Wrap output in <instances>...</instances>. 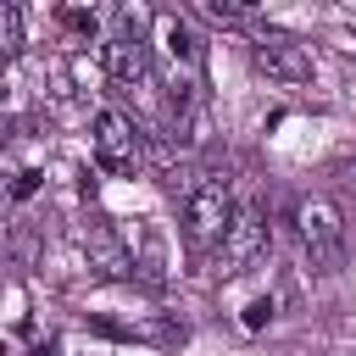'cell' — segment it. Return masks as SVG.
Instances as JSON below:
<instances>
[{"mask_svg": "<svg viewBox=\"0 0 356 356\" xmlns=\"http://www.w3.org/2000/svg\"><path fill=\"white\" fill-rule=\"evenodd\" d=\"M295 228H300V245H306L317 273H339L345 267V222H339L334 200H323V195L300 200L295 206Z\"/></svg>", "mask_w": 356, "mask_h": 356, "instance_id": "obj_1", "label": "cell"}, {"mask_svg": "<svg viewBox=\"0 0 356 356\" xmlns=\"http://www.w3.org/2000/svg\"><path fill=\"white\" fill-rule=\"evenodd\" d=\"M228 217H234V200H228V178H206L189 200H184V234L195 245H222L228 234Z\"/></svg>", "mask_w": 356, "mask_h": 356, "instance_id": "obj_2", "label": "cell"}, {"mask_svg": "<svg viewBox=\"0 0 356 356\" xmlns=\"http://www.w3.org/2000/svg\"><path fill=\"white\" fill-rule=\"evenodd\" d=\"M95 161L106 172H117V178H128L139 167V128L122 111H111V106L95 117Z\"/></svg>", "mask_w": 356, "mask_h": 356, "instance_id": "obj_3", "label": "cell"}, {"mask_svg": "<svg viewBox=\"0 0 356 356\" xmlns=\"http://www.w3.org/2000/svg\"><path fill=\"white\" fill-rule=\"evenodd\" d=\"M250 61H256V72H267L273 83H312V56L295 44V39H284V33H267V39H256L250 44Z\"/></svg>", "mask_w": 356, "mask_h": 356, "instance_id": "obj_4", "label": "cell"}, {"mask_svg": "<svg viewBox=\"0 0 356 356\" xmlns=\"http://www.w3.org/2000/svg\"><path fill=\"white\" fill-rule=\"evenodd\" d=\"M267 250V222H261V211L256 206H234V217H228V234H222V273H239V267H250L256 256Z\"/></svg>", "mask_w": 356, "mask_h": 356, "instance_id": "obj_5", "label": "cell"}, {"mask_svg": "<svg viewBox=\"0 0 356 356\" xmlns=\"http://www.w3.org/2000/svg\"><path fill=\"white\" fill-rule=\"evenodd\" d=\"M83 256H89V267L100 273V278H134V256H128V245L111 234V222L106 217H89L83 222Z\"/></svg>", "mask_w": 356, "mask_h": 356, "instance_id": "obj_6", "label": "cell"}, {"mask_svg": "<svg viewBox=\"0 0 356 356\" xmlns=\"http://www.w3.org/2000/svg\"><path fill=\"white\" fill-rule=\"evenodd\" d=\"M106 72L117 78V83H150V56H145V44H139V33H111L106 39Z\"/></svg>", "mask_w": 356, "mask_h": 356, "instance_id": "obj_7", "label": "cell"}, {"mask_svg": "<svg viewBox=\"0 0 356 356\" xmlns=\"http://www.w3.org/2000/svg\"><path fill=\"white\" fill-rule=\"evenodd\" d=\"M156 44H161V56L178 67H195L200 61V44H195V33H189V22L178 17V11H156Z\"/></svg>", "mask_w": 356, "mask_h": 356, "instance_id": "obj_8", "label": "cell"}, {"mask_svg": "<svg viewBox=\"0 0 356 356\" xmlns=\"http://www.w3.org/2000/svg\"><path fill=\"white\" fill-rule=\"evenodd\" d=\"M17 50H22V11L0 6V61H11Z\"/></svg>", "mask_w": 356, "mask_h": 356, "instance_id": "obj_9", "label": "cell"}, {"mask_svg": "<svg viewBox=\"0 0 356 356\" xmlns=\"http://www.w3.org/2000/svg\"><path fill=\"white\" fill-rule=\"evenodd\" d=\"M200 11L211 22H245L250 17V6H239V0H200Z\"/></svg>", "mask_w": 356, "mask_h": 356, "instance_id": "obj_10", "label": "cell"}, {"mask_svg": "<svg viewBox=\"0 0 356 356\" xmlns=\"http://www.w3.org/2000/svg\"><path fill=\"white\" fill-rule=\"evenodd\" d=\"M139 273H145L150 284H161V239H156V234L145 239V261H139Z\"/></svg>", "mask_w": 356, "mask_h": 356, "instance_id": "obj_11", "label": "cell"}, {"mask_svg": "<svg viewBox=\"0 0 356 356\" xmlns=\"http://www.w3.org/2000/svg\"><path fill=\"white\" fill-rule=\"evenodd\" d=\"M267 317H273V300H267V295H256V300L245 306V328H261Z\"/></svg>", "mask_w": 356, "mask_h": 356, "instance_id": "obj_12", "label": "cell"}, {"mask_svg": "<svg viewBox=\"0 0 356 356\" xmlns=\"http://www.w3.org/2000/svg\"><path fill=\"white\" fill-rule=\"evenodd\" d=\"M345 178H350V184H356V161H350V167H345Z\"/></svg>", "mask_w": 356, "mask_h": 356, "instance_id": "obj_13", "label": "cell"}, {"mask_svg": "<svg viewBox=\"0 0 356 356\" xmlns=\"http://www.w3.org/2000/svg\"><path fill=\"white\" fill-rule=\"evenodd\" d=\"M289 356H300V350H289Z\"/></svg>", "mask_w": 356, "mask_h": 356, "instance_id": "obj_14", "label": "cell"}]
</instances>
